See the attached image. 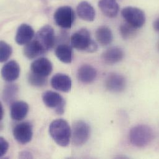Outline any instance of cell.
<instances>
[{
  "instance_id": "obj_18",
  "label": "cell",
  "mask_w": 159,
  "mask_h": 159,
  "mask_svg": "<svg viewBox=\"0 0 159 159\" xmlns=\"http://www.w3.org/2000/svg\"><path fill=\"white\" fill-rule=\"evenodd\" d=\"M78 78L83 84H90L93 82L97 76V72L92 66L84 64L80 66L77 73Z\"/></svg>"
},
{
  "instance_id": "obj_17",
  "label": "cell",
  "mask_w": 159,
  "mask_h": 159,
  "mask_svg": "<svg viewBox=\"0 0 159 159\" xmlns=\"http://www.w3.org/2000/svg\"><path fill=\"white\" fill-rule=\"evenodd\" d=\"M29 105L24 101L14 102L10 108L11 118L15 121L24 120L29 112Z\"/></svg>"
},
{
  "instance_id": "obj_26",
  "label": "cell",
  "mask_w": 159,
  "mask_h": 159,
  "mask_svg": "<svg viewBox=\"0 0 159 159\" xmlns=\"http://www.w3.org/2000/svg\"><path fill=\"white\" fill-rule=\"evenodd\" d=\"M12 53V47L4 41L0 42V61L5 62L9 60Z\"/></svg>"
},
{
  "instance_id": "obj_23",
  "label": "cell",
  "mask_w": 159,
  "mask_h": 159,
  "mask_svg": "<svg viewBox=\"0 0 159 159\" xmlns=\"http://www.w3.org/2000/svg\"><path fill=\"white\" fill-rule=\"evenodd\" d=\"M19 87L16 84H7L2 91V100L6 104H12L16 99L18 93Z\"/></svg>"
},
{
  "instance_id": "obj_20",
  "label": "cell",
  "mask_w": 159,
  "mask_h": 159,
  "mask_svg": "<svg viewBox=\"0 0 159 159\" xmlns=\"http://www.w3.org/2000/svg\"><path fill=\"white\" fill-rule=\"evenodd\" d=\"M78 15L84 20L92 22L95 18V10L87 1H83L79 3L76 8Z\"/></svg>"
},
{
  "instance_id": "obj_1",
  "label": "cell",
  "mask_w": 159,
  "mask_h": 159,
  "mask_svg": "<svg viewBox=\"0 0 159 159\" xmlns=\"http://www.w3.org/2000/svg\"><path fill=\"white\" fill-rule=\"evenodd\" d=\"M49 133L58 146L66 147L69 145L72 132L68 123L66 120L58 119L53 121L49 126Z\"/></svg>"
},
{
  "instance_id": "obj_2",
  "label": "cell",
  "mask_w": 159,
  "mask_h": 159,
  "mask_svg": "<svg viewBox=\"0 0 159 159\" xmlns=\"http://www.w3.org/2000/svg\"><path fill=\"white\" fill-rule=\"evenodd\" d=\"M154 138L152 129L146 125H139L132 128L129 133L131 144L138 148H143L150 144Z\"/></svg>"
},
{
  "instance_id": "obj_25",
  "label": "cell",
  "mask_w": 159,
  "mask_h": 159,
  "mask_svg": "<svg viewBox=\"0 0 159 159\" xmlns=\"http://www.w3.org/2000/svg\"><path fill=\"white\" fill-rule=\"evenodd\" d=\"M27 80L29 83L35 87H42L45 86L47 83V78L35 75L30 71L28 75Z\"/></svg>"
},
{
  "instance_id": "obj_11",
  "label": "cell",
  "mask_w": 159,
  "mask_h": 159,
  "mask_svg": "<svg viewBox=\"0 0 159 159\" xmlns=\"http://www.w3.org/2000/svg\"><path fill=\"white\" fill-rule=\"evenodd\" d=\"M53 71V65L47 58L42 57L34 60L30 65V71L35 75L47 78Z\"/></svg>"
},
{
  "instance_id": "obj_4",
  "label": "cell",
  "mask_w": 159,
  "mask_h": 159,
  "mask_svg": "<svg viewBox=\"0 0 159 159\" xmlns=\"http://www.w3.org/2000/svg\"><path fill=\"white\" fill-rule=\"evenodd\" d=\"M121 13L126 22L136 29L142 27L146 23L145 12L140 8L127 6L122 9Z\"/></svg>"
},
{
  "instance_id": "obj_9",
  "label": "cell",
  "mask_w": 159,
  "mask_h": 159,
  "mask_svg": "<svg viewBox=\"0 0 159 159\" xmlns=\"http://www.w3.org/2000/svg\"><path fill=\"white\" fill-rule=\"evenodd\" d=\"M45 47L47 51L52 50L56 42L53 28L50 25L43 26L35 34V38Z\"/></svg>"
},
{
  "instance_id": "obj_3",
  "label": "cell",
  "mask_w": 159,
  "mask_h": 159,
  "mask_svg": "<svg viewBox=\"0 0 159 159\" xmlns=\"http://www.w3.org/2000/svg\"><path fill=\"white\" fill-rule=\"evenodd\" d=\"M71 45L73 48L89 53H93L98 49V45L91 37L87 29H81L73 34L71 37Z\"/></svg>"
},
{
  "instance_id": "obj_30",
  "label": "cell",
  "mask_w": 159,
  "mask_h": 159,
  "mask_svg": "<svg viewBox=\"0 0 159 159\" xmlns=\"http://www.w3.org/2000/svg\"><path fill=\"white\" fill-rule=\"evenodd\" d=\"M4 115V110H3V107L2 105H1V110H0V120H2V117Z\"/></svg>"
},
{
  "instance_id": "obj_31",
  "label": "cell",
  "mask_w": 159,
  "mask_h": 159,
  "mask_svg": "<svg viewBox=\"0 0 159 159\" xmlns=\"http://www.w3.org/2000/svg\"><path fill=\"white\" fill-rule=\"evenodd\" d=\"M157 50L159 51V39L158 42H157Z\"/></svg>"
},
{
  "instance_id": "obj_5",
  "label": "cell",
  "mask_w": 159,
  "mask_h": 159,
  "mask_svg": "<svg viewBox=\"0 0 159 159\" xmlns=\"http://www.w3.org/2000/svg\"><path fill=\"white\" fill-rule=\"evenodd\" d=\"M53 19L58 26L63 29H70L75 21L76 14L71 7L63 6L56 10Z\"/></svg>"
},
{
  "instance_id": "obj_27",
  "label": "cell",
  "mask_w": 159,
  "mask_h": 159,
  "mask_svg": "<svg viewBox=\"0 0 159 159\" xmlns=\"http://www.w3.org/2000/svg\"><path fill=\"white\" fill-rule=\"evenodd\" d=\"M9 149L8 142L2 137L0 138V157H3Z\"/></svg>"
},
{
  "instance_id": "obj_13",
  "label": "cell",
  "mask_w": 159,
  "mask_h": 159,
  "mask_svg": "<svg viewBox=\"0 0 159 159\" xmlns=\"http://www.w3.org/2000/svg\"><path fill=\"white\" fill-rule=\"evenodd\" d=\"M20 66L18 63L14 60L7 62L1 69V76L2 79L12 82L18 79L20 75Z\"/></svg>"
},
{
  "instance_id": "obj_22",
  "label": "cell",
  "mask_w": 159,
  "mask_h": 159,
  "mask_svg": "<svg viewBox=\"0 0 159 159\" xmlns=\"http://www.w3.org/2000/svg\"><path fill=\"white\" fill-rule=\"evenodd\" d=\"M97 41L102 46H107L111 43L113 40V35L111 29L107 26H100L95 32Z\"/></svg>"
},
{
  "instance_id": "obj_7",
  "label": "cell",
  "mask_w": 159,
  "mask_h": 159,
  "mask_svg": "<svg viewBox=\"0 0 159 159\" xmlns=\"http://www.w3.org/2000/svg\"><path fill=\"white\" fill-rule=\"evenodd\" d=\"M42 98L45 105L50 108L54 109L58 115L64 113L66 102L60 93L48 90L42 94Z\"/></svg>"
},
{
  "instance_id": "obj_15",
  "label": "cell",
  "mask_w": 159,
  "mask_h": 159,
  "mask_svg": "<svg viewBox=\"0 0 159 159\" xmlns=\"http://www.w3.org/2000/svg\"><path fill=\"white\" fill-rule=\"evenodd\" d=\"M125 57V53L118 47H112L106 50L102 55L103 61L108 65H113L120 62Z\"/></svg>"
},
{
  "instance_id": "obj_12",
  "label": "cell",
  "mask_w": 159,
  "mask_h": 159,
  "mask_svg": "<svg viewBox=\"0 0 159 159\" xmlns=\"http://www.w3.org/2000/svg\"><path fill=\"white\" fill-rule=\"evenodd\" d=\"M34 36V29L29 24H22L17 30L15 40L19 45H25L32 40Z\"/></svg>"
},
{
  "instance_id": "obj_28",
  "label": "cell",
  "mask_w": 159,
  "mask_h": 159,
  "mask_svg": "<svg viewBox=\"0 0 159 159\" xmlns=\"http://www.w3.org/2000/svg\"><path fill=\"white\" fill-rule=\"evenodd\" d=\"M20 158L21 159H32L33 157L30 152L28 151H23L20 153Z\"/></svg>"
},
{
  "instance_id": "obj_29",
  "label": "cell",
  "mask_w": 159,
  "mask_h": 159,
  "mask_svg": "<svg viewBox=\"0 0 159 159\" xmlns=\"http://www.w3.org/2000/svg\"><path fill=\"white\" fill-rule=\"evenodd\" d=\"M153 28L156 31L159 32V17L156 19L153 22Z\"/></svg>"
},
{
  "instance_id": "obj_8",
  "label": "cell",
  "mask_w": 159,
  "mask_h": 159,
  "mask_svg": "<svg viewBox=\"0 0 159 159\" xmlns=\"http://www.w3.org/2000/svg\"><path fill=\"white\" fill-rule=\"evenodd\" d=\"M14 139L21 144L30 142L33 136V128L30 123L25 121L16 125L12 129Z\"/></svg>"
},
{
  "instance_id": "obj_6",
  "label": "cell",
  "mask_w": 159,
  "mask_h": 159,
  "mask_svg": "<svg viewBox=\"0 0 159 159\" xmlns=\"http://www.w3.org/2000/svg\"><path fill=\"white\" fill-rule=\"evenodd\" d=\"M90 136V127L83 120H78L73 125L72 139L74 145L81 146L85 144Z\"/></svg>"
},
{
  "instance_id": "obj_24",
  "label": "cell",
  "mask_w": 159,
  "mask_h": 159,
  "mask_svg": "<svg viewBox=\"0 0 159 159\" xmlns=\"http://www.w3.org/2000/svg\"><path fill=\"white\" fill-rule=\"evenodd\" d=\"M137 29L129 24L125 23L121 24L120 26L119 31L121 36L125 40H128L133 38L137 32Z\"/></svg>"
},
{
  "instance_id": "obj_10",
  "label": "cell",
  "mask_w": 159,
  "mask_h": 159,
  "mask_svg": "<svg viewBox=\"0 0 159 159\" xmlns=\"http://www.w3.org/2000/svg\"><path fill=\"white\" fill-rule=\"evenodd\" d=\"M126 78L123 75L116 73H110L105 81L106 89L111 92L115 93L123 92L126 89Z\"/></svg>"
},
{
  "instance_id": "obj_16",
  "label": "cell",
  "mask_w": 159,
  "mask_h": 159,
  "mask_svg": "<svg viewBox=\"0 0 159 159\" xmlns=\"http://www.w3.org/2000/svg\"><path fill=\"white\" fill-rule=\"evenodd\" d=\"M51 85L57 90L68 92L71 89L72 80L68 75L63 73H58L54 75L51 79Z\"/></svg>"
},
{
  "instance_id": "obj_14",
  "label": "cell",
  "mask_w": 159,
  "mask_h": 159,
  "mask_svg": "<svg viewBox=\"0 0 159 159\" xmlns=\"http://www.w3.org/2000/svg\"><path fill=\"white\" fill-rule=\"evenodd\" d=\"M24 55L29 60H34L47 52L45 47L36 39L25 45Z\"/></svg>"
},
{
  "instance_id": "obj_21",
  "label": "cell",
  "mask_w": 159,
  "mask_h": 159,
  "mask_svg": "<svg viewBox=\"0 0 159 159\" xmlns=\"http://www.w3.org/2000/svg\"><path fill=\"white\" fill-rule=\"evenodd\" d=\"M55 53L57 58L61 62L70 64L72 62L73 57V47L68 44L62 43L57 47Z\"/></svg>"
},
{
  "instance_id": "obj_19",
  "label": "cell",
  "mask_w": 159,
  "mask_h": 159,
  "mask_svg": "<svg viewBox=\"0 0 159 159\" xmlns=\"http://www.w3.org/2000/svg\"><path fill=\"white\" fill-rule=\"evenodd\" d=\"M98 6L102 12L110 18L115 17L119 12V4L116 0H99Z\"/></svg>"
}]
</instances>
